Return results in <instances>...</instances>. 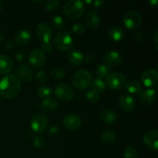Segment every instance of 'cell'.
<instances>
[{
  "label": "cell",
  "mask_w": 158,
  "mask_h": 158,
  "mask_svg": "<svg viewBox=\"0 0 158 158\" xmlns=\"http://www.w3.org/2000/svg\"><path fill=\"white\" fill-rule=\"evenodd\" d=\"M21 90V82L15 75L8 74L0 80V95L7 99L14 98Z\"/></svg>",
  "instance_id": "1"
},
{
  "label": "cell",
  "mask_w": 158,
  "mask_h": 158,
  "mask_svg": "<svg viewBox=\"0 0 158 158\" xmlns=\"http://www.w3.org/2000/svg\"><path fill=\"white\" fill-rule=\"evenodd\" d=\"M85 6L80 0H70L64 5L63 12L66 17L71 19H77L83 15Z\"/></svg>",
  "instance_id": "2"
},
{
  "label": "cell",
  "mask_w": 158,
  "mask_h": 158,
  "mask_svg": "<svg viewBox=\"0 0 158 158\" xmlns=\"http://www.w3.org/2000/svg\"><path fill=\"white\" fill-rule=\"evenodd\" d=\"M92 83V76L86 69H79L72 77L73 86L79 89H85L90 86Z\"/></svg>",
  "instance_id": "3"
},
{
  "label": "cell",
  "mask_w": 158,
  "mask_h": 158,
  "mask_svg": "<svg viewBox=\"0 0 158 158\" xmlns=\"http://www.w3.org/2000/svg\"><path fill=\"white\" fill-rule=\"evenodd\" d=\"M123 24L130 30L138 29L143 22V16L138 11L131 10L127 12L123 19Z\"/></svg>",
  "instance_id": "4"
},
{
  "label": "cell",
  "mask_w": 158,
  "mask_h": 158,
  "mask_svg": "<svg viewBox=\"0 0 158 158\" xmlns=\"http://www.w3.org/2000/svg\"><path fill=\"white\" fill-rule=\"evenodd\" d=\"M54 44L60 50H69L73 45V40L69 32H60L54 39Z\"/></svg>",
  "instance_id": "5"
},
{
  "label": "cell",
  "mask_w": 158,
  "mask_h": 158,
  "mask_svg": "<svg viewBox=\"0 0 158 158\" xmlns=\"http://www.w3.org/2000/svg\"><path fill=\"white\" fill-rule=\"evenodd\" d=\"M126 81V77L122 73H111L106 77V85L112 89H119L124 86Z\"/></svg>",
  "instance_id": "6"
},
{
  "label": "cell",
  "mask_w": 158,
  "mask_h": 158,
  "mask_svg": "<svg viewBox=\"0 0 158 158\" xmlns=\"http://www.w3.org/2000/svg\"><path fill=\"white\" fill-rule=\"evenodd\" d=\"M56 96L61 100H71L75 97L73 89L69 84L61 83L57 85L54 90Z\"/></svg>",
  "instance_id": "7"
},
{
  "label": "cell",
  "mask_w": 158,
  "mask_h": 158,
  "mask_svg": "<svg viewBox=\"0 0 158 158\" xmlns=\"http://www.w3.org/2000/svg\"><path fill=\"white\" fill-rule=\"evenodd\" d=\"M48 125V118L44 114L37 113L31 120V127L35 132L42 133L46 129Z\"/></svg>",
  "instance_id": "8"
},
{
  "label": "cell",
  "mask_w": 158,
  "mask_h": 158,
  "mask_svg": "<svg viewBox=\"0 0 158 158\" xmlns=\"http://www.w3.org/2000/svg\"><path fill=\"white\" fill-rule=\"evenodd\" d=\"M35 34L41 43L50 42L52 36V29L45 23H40L35 27Z\"/></svg>",
  "instance_id": "9"
},
{
  "label": "cell",
  "mask_w": 158,
  "mask_h": 158,
  "mask_svg": "<svg viewBox=\"0 0 158 158\" xmlns=\"http://www.w3.org/2000/svg\"><path fill=\"white\" fill-rule=\"evenodd\" d=\"M29 61L30 64L35 67H42L46 61V53L43 49H33L29 56Z\"/></svg>",
  "instance_id": "10"
},
{
  "label": "cell",
  "mask_w": 158,
  "mask_h": 158,
  "mask_svg": "<svg viewBox=\"0 0 158 158\" xmlns=\"http://www.w3.org/2000/svg\"><path fill=\"white\" fill-rule=\"evenodd\" d=\"M141 81L145 86L152 87L155 86L158 81V72L155 69H149L143 73Z\"/></svg>",
  "instance_id": "11"
},
{
  "label": "cell",
  "mask_w": 158,
  "mask_h": 158,
  "mask_svg": "<svg viewBox=\"0 0 158 158\" xmlns=\"http://www.w3.org/2000/svg\"><path fill=\"white\" fill-rule=\"evenodd\" d=\"M63 126L69 131H76L79 129L82 124V120L78 115L74 114L65 116L63 120Z\"/></svg>",
  "instance_id": "12"
},
{
  "label": "cell",
  "mask_w": 158,
  "mask_h": 158,
  "mask_svg": "<svg viewBox=\"0 0 158 158\" xmlns=\"http://www.w3.org/2000/svg\"><path fill=\"white\" fill-rule=\"evenodd\" d=\"M143 143L149 148L157 151L158 148V131L157 130H149L144 134L143 137Z\"/></svg>",
  "instance_id": "13"
},
{
  "label": "cell",
  "mask_w": 158,
  "mask_h": 158,
  "mask_svg": "<svg viewBox=\"0 0 158 158\" xmlns=\"http://www.w3.org/2000/svg\"><path fill=\"white\" fill-rule=\"evenodd\" d=\"M140 102L145 106H151L157 100V92L154 89L141 90L138 94Z\"/></svg>",
  "instance_id": "14"
},
{
  "label": "cell",
  "mask_w": 158,
  "mask_h": 158,
  "mask_svg": "<svg viewBox=\"0 0 158 158\" xmlns=\"http://www.w3.org/2000/svg\"><path fill=\"white\" fill-rule=\"evenodd\" d=\"M15 73H16L15 77L19 80L20 82L23 81L25 83L29 82L33 77V72L32 69L29 66L25 64L19 66L15 70Z\"/></svg>",
  "instance_id": "15"
},
{
  "label": "cell",
  "mask_w": 158,
  "mask_h": 158,
  "mask_svg": "<svg viewBox=\"0 0 158 158\" xmlns=\"http://www.w3.org/2000/svg\"><path fill=\"white\" fill-rule=\"evenodd\" d=\"M103 61L108 66H118L123 62L121 53L117 51H110L103 56Z\"/></svg>",
  "instance_id": "16"
},
{
  "label": "cell",
  "mask_w": 158,
  "mask_h": 158,
  "mask_svg": "<svg viewBox=\"0 0 158 158\" xmlns=\"http://www.w3.org/2000/svg\"><path fill=\"white\" fill-rule=\"evenodd\" d=\"M119 104L124 111L131 112L135 107V100L132 96L127 94H124L120 97Z\"/></svg>",
  "instance_id": "17"
},
{
  "label": "cell",
  "mask_w": 158,
  "mask_h": 158,
  "mask_svg": "<svg viewBox=\"0 0 158 158\" xmlns=\"http://www.w3.org/2000/svg\"><path fill=\"white\" fill-rule=\"evenodd\" d=\"M86 26L89 29H96L99 26L100 23V19L98 13L95 11H89L86 14L84 18Z\"/></svg>",
  "instance_id": "18"
},
{
  "label": "cell",
  "mask_w": 158,
  "mask_h": 158,
  "mask_svg": "<svg viewBox=\"0 0 158 158\" xmlns=\"http://www.w3.org/2000/svg\"><path fill=\"white\" fill-rule=\"evenodd\" d=\"M100 119L106 124H112L118 119V114L111 109H104L100 112Z\"/></svg>",
  "instance_id": "19"
},
{
  "label": "cell",
  "mask_w": 158,
  "mask_h": 158,
  "mask_svg": "<svg viewBox=\"0 0 158 158\" xmlns=\"http://www.w3.org/2000/svg\"><path fill=\"white\" fill-rule=\"evenodd\" d=\"M38 106L46 112H52L58 107V102L52 98L43 99L38 103Z\"/></svg>",
  "instance_id": "20"
},
{
  "label": "cell",
  "mask_w": 158,
  "mask_h": 158,
  "mask_svg": "<svg viewBox=\"0 0 158 158\" xmlns=\"http://www.w3.org/2000/svg\"><path fill=\"white\" fill-rule=\"evenodd\" d=\"M13 66L12 60L7 55H0V74H6L12 69Z\"/></svg>",
  "instance_id": "21"
},
{
  "label": "cell",
  "mask_w": 158,
  "mask_h": 158,
  "mask_svg": "<svg viewBox=\"0 0 158 158\" xmlns=\"http://www.w3.org/2000/svg\"><path fill=\"white\" fill-rule=\"evenodd\" d=\"M67 60L73 66H80L84 61V55L80 51L72 50L67 54Z\"/></svg>",
  "instance_id": "22"
},
{
  "label": "cell",
  "mask_w": 158,
  "mask_h": 158,
  "mask_svg": "<svg viewBox=\"0 0 158 158\" xmlns=\"http://www.w3.org/2000/svg\"><path fill=\"white\" fill-rule=\"evenodd\" d=\"M108 36L115 42H120L125 37V32L120 26H113L108 31Z\"/></svg>",
  "instance_id": "23"
},
{
  "label": "cell",
  "mask_w": 158,
  "mask_h": 158,
  "mask_svg": "<svg viewBox=\"0 0 158 158\" xmlns=\"http://www.w3.org/2000/svg\"><path fill=\"white\" fill-rule=\"evenodd\" d=\"M31 38H32V35L30 32L26 29H23L17 32L16 35H15V42L18 45L24 46L30 42Z\"/></svg>",
  "instance_id": "24"
},
{
  "label": "cell",
  "mask_w": 158,
  "mask_h": 158,
  "mask_svg": "<svg viewBox=\"0 0 158 158\" xmlns=\"http://www.w3.org/2000/svg\"><path fill=\"white\" fill-rule=\"evenodd\" d=\"M101 140L104 143H113L117 139V134L112 130H106L101 134Z\"/></svg>",
  "instance_id": "25"
},
{
  "label": "cell",
  "mask_w": 158,
  "mask_h": 158,
  "mask_svg": "<svg viewBox=\"0 0 158 158\" xmlns=\"http://www.w3.org/2000/svg\"><path fill=\"white\" fill-rule=\"evenodd\" d=\"M126 89L131 94H139L142 90V86L140 82L131 80L126 84Z\"/></svg>",
  "instance_id": "26"
},
{
  "label": "cell",
  "mask_w": 158,
  "mask_h": 158,
  "mask_svg": "<svg viewBox=\"0 0 158 158\" xmlns=\"http://www.w3.org/2000/svg\"><path fill=\"white\" fill-rule=\"evenodd\" d=\"M110 69V66L106 65V63H101L97 66V69H96V74L99 77V79H103L109 75Z\"/></svg>",
  "instance_id": "27"
},
{
  "label": "cell",
  "mask_w": 158,
  "mask_h": 158,
  "mask_svg": "<svg viewBox=\"0 0 158 158\" xmlns=\"http://www.w3.org/2000/svg\"><path fill=\"white\" fill-rule=\"evenodd\" d=\"M106 83L103 81L102 79H95L94 80H93L92 83H91V87H92L93 90L96 91L98 94L102 93L105 89H106Z\"/></svg>",
  "instance_id": "28"
},
{
  "label": "cell",
  "mask_w": 158,
  "mask_h": 158,
  "mask_svg": "<svg viewBox=\"0 0 158 158\" xmlns=\"http://www.w3.org/2000/svg\"><path fill=\"white\" fill-rule=\"evenodd\" d=\"M51 23L56 29H62L65 26V20L61 15H56L51 17Z\"/></svg>",
  "instance_id": "29"
},
{
  "label": "cell",
  "mask_w": 158,
  "mask_h": 158,
  "mask_svg": "<svg viewBox=\"0 0 158 158\" xmlns=\"http://www.w3.org/2000/svg\"><path fill=\"white\" fill-rule=\"evenodd\" d=\"M37 94L40 98H49L52 94V89L49 86H41L37 89Z\"/></svg>",
  "instance_id": "30"
},
{
  "label": "cell",
  "mask_w": 158,
  "mask_h": 158,
  "mask_svg": "<svg viewBox=\"0 0 158 158\" xmlns=\"http://www.w3.org/2000/svg\"><path fill=\"white\" fill-rule=\"evenodd\" d=\"M51 75L56 79H62L66 75V69L64 67H54L51 69Z\"/></svg>",
  "instance_id": "31"
},
{
  "label": "cell",
  "mask_w": 158,
  "mask_h": 158,
  "mask_svg": "<svg viewBox=\"0 0 158 158\" xmlns=\"http://www.w3.org/2000/svg\"><path fill=\"white\" fill-rule=\"evenodd\" d=\"M124 158H137L138 157V151L134 147H127L124 151Z\"/></svg>",
  "instance_id": "32"
},
{
  "label": "cell",
  "mask_w": 158,
  "mask_h": 158,
  "mask_svg": "<svg viewBox=\"0 0 158 158\" xmlns=\"http://www.w3.org/2000/svg\"><path fill=\"white\" fill-rule=\"evenodd\" d=\"M86 98L87 99L88 101L91 102V103H95V102L98 101L100 99V94L91 89V90L86 92Z\"/></svg>",
  "instance_id": "33"
},
{
  "label": "cell",
  "mask_w": 158,
  "mask_h": 158,
  "mask_svg": "<svg viewBox=\"0 0 158 158\" xmlns=\"http://www.w3.org/2000/svg\"><path fill=\"white\" fill-rule=\"evenodd\" d=\"M72 32L77 35H81L86 32V28L81 23H75L72 26Z\"/></svg>",
  "instance_id": "34"
},
{
  "label": "cell",
  "mask_w": 158,
  "mask_h": 158,
  "mask_svg": "<svg viewBox=\"0 0 158 158\" xmlns=\"http://www.w3.org/2000/svg\"><path fill=\"white\" fill-rule=\"evenodd\" d=\"M60 3L57 0H49L46 3V9L48 11H54L60 6Z\"/></svg>",
  "instance_id": "35"
},
{
  "label": "cell",
  "mask_w": 158,
  "mask_h": 158,
  "mask_svg": "<svg viewBox=\"0 0 158 158\" xmlns=\"http://www.w3.org/2000/svg\"><path fill=\"white\" fill-rule=\"evenodd\" d=\"M45 143H46V141H45L44 138L40 136L35 137L32 142V144L35 148H43L45 146Z\"/></svg>",
  "instance_id": "36"
},
{
  "label": "cell",
  "mask_w": 158,
  "mask_h": 158,
  "mask_svg": "<svg viewBox=\"0 0 158 158\" xmlns=\"http://www.w3.org/2000/svg\"><path fill=\"white\" fill-rule=\"evenodd\" d=\"M35 78H36V80L38 83H46V80H47L48 77L47 74L44 72V71H39L38 73L35 75Z\"/></svg>",
  "instance_id": "37"
},
{
  "label": "cell",
  "mask_w": 158,
  "mask_h": 158,
  "mask_svg": "<svg viewBox=\"0 0 158 158\" xmlns=\"http://www.w3.org/2000/svg\"><path fill=\"white\" fill-rule=\"evenodd\" d=\"M42 47L43 49H44L46 52H49L52 51V45L51 43V42H45V43H41Z\"/></svg>",
  "instance_id": "38"
},
{
  "label": "cell",
  "mask_w": 158,
  "mask_h": 158,
  "mask_svg": "<svg viewBox=\"0 0 158 158\" xmlns=\"http://www.w3.org/2000/svg\"><path fill=\"white\" fill-rule=\"evenodd\" d=\"M135 40H137V41L138 42V43H143V41H144V40H145L144 35H143V32H137V33L135 34Z\"/></svg>",
  "instance_id": "39"
},
{
  "label": "cell",
  "mask_w": 158,
  "mask_h": 158,
  "mask_svg": "<svg viewBox=\"0 0 158 158\" xmlns=\"http://www.w3.org/2000/svg\"><path fill=\"white\" fill-rule=\"evenodd\" d=\"M96 59V56L95 55H94V53H89L87 54V55H86L84 56V60H86V62H88V63H93V62H94V60H95Z\"/></svg>",
  "instance_id": "40"
},
{
  "label": "cell",
  "mask_w": 158,
  "mask_h": 158,
  "mask_svg": "<svg viewBox=\"0 0 158 158\" xmlns=\"http://www.w3.org/2000/svg\"><path fill=\"white\" fill-rule=\"evenodd\" d=\"M59 130H60V127H59L58 125H53V126L51 127L50 129L49 130V134H55L58 132Z\"/></svg>",
  "instance_id": "41"
},
{
  "label": "cell",
  "mask_w": 158,
  "mask_h": 158,
  "mask_svg": "<svg viewBox=\"0 0 158 158\" xmlns=\"http://www.w3.org/2000/svg\"><path fill=\"white\" fill-rule=\"evenodd\" d=\"M25 58V53L23 52H18L15 54V59H16L18 61H22V60H24Z\"/></svg>",
  "instance_id": "42"
},
{
  "label": "cell",
  "mask_w": 158,
  "mask_h": 158,
  "mask_svg": "<svg viewBox=\"0 0 158 158\" xmlns=\"http://www.w3.org/2000/svg\"><path fill=\"white\" fill-rule=\"evenodd\" d=\"M157 31H158V29H155V31H154V46H155V49H158V46H157V38H158V34H157Z\"/></svg>",
  "instance_id": "43"
},
{
  "label": "cell",
  "mask_w": 158,
  "mask_h": 158,
  "mask_svg": "<svg viewBox=\"0 0 158 158\" xmlns=\"http://www.w3.org/2000/svg\"><path fill=\"white\" fill-rule=\"evenodd\" d=\"M103 3H104V2L103 1H101V0H97V1L94 2V6H95V7L99 8V7H100V6H103Z\"/></svg>",
  "instance_id": "44"
},
{
  "label": "cell",
  "mask_w": 158,
  "mask_h": 158,
  "mask_svg": "<svg viewBox=\"0 0 158 158\" xmlns=\"http://www.w3.org/2000/svg\"><path fill=\"white\" fill-rule=\"evenodd\" d=\"M5 46H6V48L8 49V50H11V49H12L14 48L13 44H12V43H9V42L6 43V45H5Z\"/></svg>",
  "instance_id": "45"
},
{
  "label": "cell",
  "mask_w": 158,
  "mask_h": 158,
  "mask_svg": "<svg viewBox=\"0 0 158 158\" xmlns=\"http://www.w3.org/2000/svg\"><path fill=\"white\" fill-rule=\"evenodd\" d=\"M157 0H150V4L152 6H156L157 5Z\"/></svg>",
  "instance_id": "46"
},
{
  "label": "cell",
  "mask_w": 158,
  "mask_h": 158,
  "mask_svg": "<svg viewBox=\"0 0 158 158\" xmlns=\"http://www.w3.org/2000/svg\"><path fill=\"white\" fill-rule=\"evenodd\" d=\"M3 40H4V36H3V35L0 34V43H2L3 41Z\"/></svg>",
  "instance_id": "47"
},
{
  "label": "cell",
  "mask_w": 158,
  "mask_h": 158,
  "mask_svg": "<svg viewBox=\"0 0 158 158\" xmlns=\"http://www.w3.org/2000/svg\"><path fill=\"white\" fill-rule=\"evenodd\" d=\"M92 2H93L91 1V0H90V1H84V2H83V3H87V4H91Z\"/></svg>",
  "instance_id": "48"
},
{
  "label": "cell",
  "mask_w": 158,
  "mask_h": 158,
  "mask_svg": "<svg viewBox=\"0 0 158 158\" xmlns=\"http://www.w3.org/2000/svg\"><path fill=\"white\" fill-rule=\"evenodd\" d=\"M2 2H0V11L2 10Z\"/></svg>",
  "instance_id": "49"
},
{
  "label": "cell",
  "mask_w": 158,
  "mask_h": 158,
  "mask_svg": "<svg viewBox=\"0 0 158 158\" xmlns=\"http://www.w3.org/2000/svg\"><path fill=\"white\" fill-rule=\"evenodd\" d=\"M0 102H1V100H0Z\"/></svg>",
  "instance_id": "50"
}]
</instances>
